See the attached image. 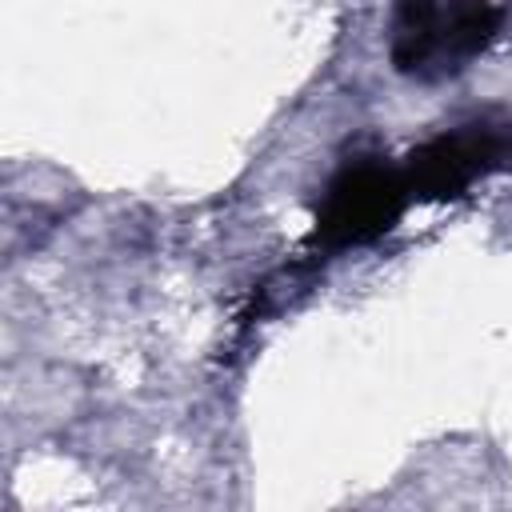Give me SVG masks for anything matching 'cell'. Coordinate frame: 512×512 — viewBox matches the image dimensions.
I'll return each mask as SVG.
<instances>
[{
    "label": "cell",
    "mask_w": 512,
    "mask_h": 512,
    "mask_svg": "<svg viewBox=\"0 0 512 512\" xmlns=\"http://www.w3.org/2000/svg\"><path fill=\"white\" fill-rule=\"evenodd\" d=\"M512 160V116L484 112L432 136L404 164L412 196H456Z\"/></svg>",
    "instance_id": "2"
},
{
    "label": "cell",
    "mask_w": 512,
    "mask_h": 512,
    "mask_svg": "<svg viewBox=\"0 0 512 512\" xmlns=\"http://www.w3.org/2000/svg\"><path fill=\"white\" fill-rule=\"evenodd\" d=\"M500 24L504 12L496 0H396L388 52L408 80L436 84L484 56Z\"/></svg>",
    "instance_id": "1"
},
{
    "label": "cell",
    "mask_w": 512,
    "mask_h": 512,
    "mask_svg": "<svg viewBox=\"0 0 512 512\" xmlns=\"http://www.w3.org/2000/svg\"><path fill=\"white\" fill-rule=\"evenodd\" d=\"M412 200L404 168H388L380 160L348 164L324 192L316 212V240L324 248H352L384 236L404 204Z\"/></svg>",
    "instance_id": "3"
}]
</instances>
